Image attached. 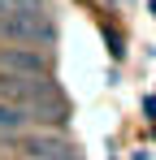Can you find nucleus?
I'll list each match as a JSON object with an SVG mask.
<instances>
[{
  "instance_id": "obj_1",
  "label": "nucleus",
  "mask_w": 156,
  "mask_h": 160,
  "mask_svg": "<svg viewBox=\"0 0 156 160\" xmlns=\"http://www.w3.org/2000/svg\"><path fill=\"white\" fill-rule=\"evenodd\" d=\"M0 39H13V43H26V48H52L56 43V26L48 22V13L39 18H26V13H0Z\"/></svg>"
},
{
  "instance_id": "obj_2",
  "label": "nucleus",
  "mask_w": 156,
  "mask_h": 160,
  "mask_svg": "<svg viewBox=\"0 0 156 160\" xmlns=\"http://www.w3.org/2000/svg\"><path fill=\"white\" fill-rule=\"evenodd\" d=\"M0 74L48 78V52H39V48H0Z\"/></svg>"
},
{
  "instance_id": "obj_3",
  "label": "nucleus",
  "mask_w": 156,
  "mask_h": 160,
  "mask_svg": "<svg viewBox=\"0 0 156 160\" xmlns=\"http://www.w3.org/2000/svg\"><path fill=\"white\" fill-rule=\"evenodd\" d=\"M22 152L26 160H78L74 147L56 134H30V138H22Z\"/></svg>"
},
{
  "instance_id": "obj_4",
  "label": "nucleus",
  "mask_w": 156,
  "mask_h": 160,
  "mask_svg": "<svg viewBox=\"0 0 156 160\" xmlns=\"http://www.w3.org/2000/svg\"><path fill=\"white\" fill-rule=\"evenodd\" d=\"M48 0H0V13H26V18H39Z\"/></svg>"
},
{
  "instance_id": "obj_5",
  "label": "nucleus",
  "mask_w": 156,
  "mask_h": 160,
  "mask_svg": "<svg viewBox=\"0 0 156 160\" xmlns=\"http://www.w3.org/2000/svg\"><path fill=\"white\" fill-rule=\"evenodd\" d=\"M26 126V117L18 112V108H9V104H0V134H18Z\"/></svg>"
},
{
  "instance_id": "obj_6",
  "label": "nucleus",
  "mask_w": 156,
  "mask_h": 160,
  "mask_svg": "<svg viewBox=\"0 0 156 160\" xmlns=\"http://www.w3.org/2000/svg\"><path fill=\"white\" fill-rule=\"evenodd\" d=\"M148 112H152V117H156V95H148Z\"/></svg>"
}]
</instances>
